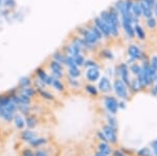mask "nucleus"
<instances>
[{
  "instance_id": "e433bc0d",
  "label": "nucleus",
  "mask_w": 157,
  "mask_h": 156,
  "mask_svg": "<svg viewBox=\"0 0 157 156\" xmlns=\"http://www.w3.org/2000/svg\"><path fill=\"white\" fill-rule=\"evenodd\" d=\"M65 65L69 68V67H72V66H77L75 63V59H73V57L71 56H66V59H65Z\"/></svg>"
},
{
  "instance_id": "f704fd0d",
  "label": "nucleus",
  "mask_w": 157,
  "mask_h": 156,
  "mask_svg": "<svg viewBox=\"0 0 157 156\" xmlns=\"http://www.w3.org/2000/svg\"><path fill=\"white\" fill-rule=\"evenodd\" d=\"M84 66L87 67V68H90V67H97V68H100V65H98L95 61H93V60H85Z\"/></svg>"
},
{
  "instance_id": "412c9836",
  "label": "nucleus",
  "mask_w": 157,
  "mask_h": 156,
  "mask_svg": "<svg viewBox=\"0 0 157 156\" xmlns=\"http://www.w3.org/2000/svg\"><path fill=\"white\" fill-rule=\"evenodd\" d=\"M19 93L23 94V95H25V97H30V99H33V97L37 94V91H36V88H34L32 86H29V87H25V88H21Z\"/></svg>"
},
{
  "instance_id": "4468645a",
  "label": "nucleus",
  "mask_w": 157,
  "mask_h": 156,
  "mask_svg": "<svg viewBox=\"0 0 157 156\" xmlns=\"http://www.w3.org/2000/svg\"><path fill=\"white\" fill-rule=\"evenodd\" d=\"M98 151H100L101 153L107 155V156H111L113 153V149L111 147V145L109 143H105V142H100L98 145Z\"/></svg>"
},
{
  "instance_id": "9b49d317",
  "label": "nucleus",
  "mask_w": 157,
  "mask_h": 156,
  "mask_svg": "<svg viewBox=\"0 0 157 156\" xmlns=\"http://www.w3.org/2000/svg\"><path fill=\"white\" fill-rule=\"evenodd\" d=\"M49 68L52 69V77L56 78V79H61L63 77V67L62 64L56 62V61H50L49 63Z\"/></svg>"
},
{
  "instance_id": "f3484780",
  "label": "nucleus",
  "mask_w": 157,
  "mask_h": 156,
  "mask_svg": "<svg viewBox=\"0 0 157 156\" xmlns=\"http://www.w3.org/2000/svg\"><path fill=\"white\" fill-rule=\"evenodd\" d=\"M47 138L46 137H36L35 139H33L32 142L29 143V145L32 148H35V149H40L41 147H43L44 145L47 144Z\"/></svg>"
},
{
  "instance_id": "aec40b11",
  "label": "nucleus",
  "mask_w": 157,
  "mask_h": 156,
  "mask_svg": "<svg viewBox=\"0 0 157 156\" xmlns=\"http://www.w3.org/2000/svg\"><path fill=\"white\" fill-rule=\"evenodd\" d=\"M14 124H15V127L17 128L18 130H24L25 128V120H24V117L20 114H16L14 116Z\"/></svg>"
},
{
  "instance_id": "a211bd4d",
  "label": "nucleus",
  "mask_w": 157,
  "mask_h": 156,
  "mask_svg": "<svg viewBox=\"0 0 157 156\" xmlns=\"http://www.w3.org/2000/svg\"><path fill=\"white\" fill-rule=\"evenodd\" d=\"M36 91L43 100H46V101H55L56 100L55 95L52 93H50L49 91H47L46 89H44V88H36Z\"/></svg>"
},
{
  "instance_id": "a19ab883",
  "label": "nucleus",
  "mask_w": 157,
  "mask_h": 156,
  "mask_svg": "<svg viewBox=\"0 0 157 156\" xmlns=\"http://www.w3.org/2000/svg\"><path fill=\"white\" fill-rule=\"evenodd\" d=\"M35 156H49L48 152L46 150H43V149H37L34 152Z\"/></svg>"
},
{
  "instance_id": "5701e85b",
  "label": "nucleus",
  "mask_w": 157,
  "mask_h": 156,
  "mask_svg": "<svg viewBox=\"0 0 157 156\" xmlns=\"http://www.w3.org/2000/svg\"><path fill=\"white\" fill-rule=\"evenodd\" d=\"M84 89H85V91L90 95V97H97L98 95V87H95L94 85L91 84V83H89V84H86L85 87H84Z\"/></svg>"
},
{
  "instance_id": "0eeeda50",
  "label": "nucleus",
  "mask_w": 157,
  "mask_h": 156,
  "mask_svg": "<svg viewBox=\"0 0 157 156\" xmlns=\"http://www.w3.org/2000/svg\"><path fill=\"white\" fill-rule=\"evenodd\" d=\"M130 70H129V67L128 65L126 64V63H121L120 66L117 67V74L118 77H120V79L125 83L127 86H129V84H130L131 82V78H130Z\"/></svg>"
},
{
  "instance_id": "20e7f679",
  "label": "nucleus",
  "mask_w": 157,
  "mask_h": 156,
  "mask_svg": "<svg viewBox=\"0 0 157 156\" xmlns=\"http://www.w3.org/2000/svg\"><path fill=\"white\" fill-rule=\"evenodd\" d=\"M100 18L107 24V26L109 27V31H110V36L113 37H117L120 35V29H118V25H116L115 23H113V21L111 20L110 16H109L108 11H104L101 13Z\"/></svg>"
},
{
  "instance_id": "7c9ffc66",
  "label": "nucleus",
  "mask_w": 157,
  "mask_h": 156,
  "mask_svg": "<svg viewBox=\"0 0 157 156\" xmlns=\"http://www.w3.org/2000/svg\"><path fill=\"white\" fill-rule=\"evenodd\" d=\"M17 110H18L20 113H22V114L27 115L30 113L32 106H30V105H18V106H17Z\"/></svg>"
},
{
  "instance_id": "09e8293b",
  "label": "nucleus",
  "mask_w": 157,
  "mask_h": 156,
  "mask_svg": "<svg viewBox=\"0 0 157 156\" xmlns=\"http://www.w3.org/2000/svg\"><path fill=\"white\" fill-rule=\"evenodd\" d=\"M143 1H145L146 3L151 7V9H153L154 6L156 4V0H143Z\"/></svg>"
},
{
  "instance_id": "9d476101",
  "label": "nucleus",
  "mask_w": 157,
  "mask_h": 156,
  "mask_svg": "<svg viewBox=\"0 0 157 156\" xmlns=\"http://www.w3.org/2000/svg\"><path fill=\"white\" fill-rule=\"evenodd\" d=\"M36 74H37L38 80H39V81H41L43 84L45 85V86H50V85H52V75H49V74H47V72L45 71L43 68H41V67L37 68Z\"/></svg>"
},
{
  "instance_id": "f257e3e1",
  "label": "nucleus",
  "mask_w": 157,
  "mask_h": 156,
  "mask_svg": "<svg viewBox=\"0 0 157 156\" xmlns=\"http://www.w3.org/2000/svg\"><path fill=\"white\" fill-rule=\"evenodd\" d=\"M112 90L114 91L115 95L120 100H125V101L129 100L130 93H129L128 86L121 81L120 78L114 80V82H113V84H112Z\"/></svg>"
},
{
  "instance_id": "dca6fc26",
  "label": "nucleus",
  "mask_w": 157,
  "mask_h": 156,
  "mask_svg": "<svg viewBox=\"0 0 157 156\" xmlns=\"http://www.w3.org/2000/svg\"><path fill=\"white\" fill-rule=\"evenodd\" d=\"M128 90H129V93H131V94H135V93H137V92L139 91H141V86H140V84H139V82L137 81V79H132L131 80V82H130V84H129V86H128Z\"/></svg>"
},
{
  "instance_id": "1a4fd4ad",
  "label": "nucleus",
  "mask_w": 157,
  "mask_h": 156,
  "mask_svg": "<svg viewBox=\"0 0 157 156\" xmlns=\"http://www.w3.org/2000/svg\"><path fill=\"white\" fill-rule=\"evenodd\" d=\"M85 78L89 83H94L100 80L101 78V71L100 68H97V67H90V68H87L85 72Z\"/></svg>"
},
{
  "instance_id": "c9c22d12",
  "label": "nucleus",
  "mask_w": 157,
  "mask_h": 156,
  "mask_svg": "<svg viewBox=\"0 0 157 156\" xmlns=\"http://www.w3.org/2000/svg\"><path fill=\"white\" fill-rule=\"evenodd\" d=\"M147 25H148V27H149V29H155L156 25H157L156 19L154 18V17H150V18H148V19H147Z\"/></svg>"
},
{
  "instance_id": "3c124183",
  "label": "nucleus",
  "mask_w": 157,
  "mask_h": 156,
  "mask_svg": "<svg viewBox=\"0 0 157 156\" xmlns=\"http://www.w3.org/2000/svg\"><path fill=\"white\" fill-rule=\"evenodd\" d=\"M154 13H155V15H156V17H157V3L154 6Z\"/></svg>"
},
{
  "instance_id": "39448f33",
  "label": "nucleus",
  "mask_w": 157,
  "mask_h": 156,
  "mask_svg": "<svg viewBox=\"0 0 157 156\" xmlns=\"http://www.w3.org/2000/svg\"><path fill=\"white\" fill-rule=\"evenodd\" d=\"M128 55H129V58H130L131 62L137 61V60H144L146 56V55H144L140 47L136 44H132L128 47Z\"/></svg>"
},
{
  "instance_id": "2f4dec72",
  "label": "nucleus",
  "mask_w": 157,
  "mask_h": 156,
  "mask_svg": "<svg viewBox=\"0 0 157 156\" xmlns=\"http://www.w3.org/2000/svg\"><path fill=\"white\" fill-rule=\"evenodd\" d=\"M129 70H130L132 74L135 75V77H137V75L139 74V72L141 71V65L137 64V63H132L130 66V68H129Z\"/></svg>"
},
{
  "instance_id": "8fccbe9b",
  "label": "nucleus",
  "mask_w": 157,
  "mask_h": 156,
  "mask_svg": "<svg viewBox=\"0 0 157 156\" xmlns=\"http://www.w3.org/2000/svg\"><path fill=\"white\" fill-rule=\"evenodd\" d=\"M93 156H107V155H105V154H103V153H101L100 151H97V152L94 153V155Z\"/></svg>"
},
{
  "instance_id": "473e14b6",
  "label": "nucleus",
  "mask_w": 157,
  "mask_h": 156,
  "mask_svg": "<svg viewBox=\"0 0 157 156\" xmlns=\"http://www.w3.org/2000/svg\"><path fill=\"white\" fill-rule=\"evenodd\" d=\"M67 83L70 87L73 89H78V87H81V83L78 81V79H73V78L68 77L67 78Z\"/></svg>"
},
{
  "instance_id": "bb28decb",
  "label": "nucleus",
  "mask_w": 157,
  "mask_h": 156,
  "mask_svg": "<svg viewBox=\"0 0 157 156\" xmlns=\"http://www.w3.org/2000/svg\"><path fill=\"white\" fill-rule=\"evenodd\" d=\"M52 59H54V61L60 63V64H64L65 59H66V55L61 51H56L54 52V55H52Z\"/></svg>"
},
{
  "instance_id": "393cba45",
  "label": "nucleus",
  "mask_w": 157,
  "mask_h": 156,
  "mask_svg": "<svg viewBox=\"0 0 157 156\" xmlns=\"http://www.w3.org/2000/svg\"><path fill=\"white\" fill-rule=\"evenodd\" d=\"M134 29V34L136 35V37L138 38L139 40H145L146 39V32L144 31V29L140 26L139 24H135V26L133 27Z\"/></svg>"
},
{
  "instance_id": "49530a36",
  "label": "nucleus",
  "mask_w": 157,
  "mask_h": 156,
  "mask_svg": "<svg viewBox=\"0 0 157 156\" xmlns=\"http://www.w3.org/2000/svg\"><path fill=\"white\" fill-rule=\"evenodd\" d=\"M127 108V101L125 100H120L118 101V109H126Z\"/></svg>"
},
{
  "instance_id": "c756f323",
  "label": "nucleus",
  "mask_w": 157,
  "mask_h": 156,
  "mask_svg": "<svg viewBox=\"0 0 157 156\" xmlns=\"http://www.w3.org/2000/svg\"><path fill=\"white\" fill-rule=\"evenodd\" d=\"M19 88L21 89V88H25V87H29L32 85V80H30V78L29 77H23L21 78V79L19 80Z\"/></svg>"
},
{
  "instance_id": "72a5a7b5",
  "label": "nucleus",
  "mask_w": 157,
  "mask_h": 156,
  "mask_svg": "<svg viewBox=\"0 0 157 156\" xmlns=\"http://www.w3.org/2000/svg\"><path fill=\"white\" fill-rule=\"evenodd\" d=\"M73 59H75V65H77L78 67L84 66L85 58H84V56H83L82 54L78 55V56H75V57H73Z\"/></svg>"
},
{
  "instance_id": "c85d7f7f",
  "label": "nucleus",
  "mask_w": 157,
  "mask_h": 156,
  "mask_svg": "<svg viewBox=\"0 0 157 156\" xmlns=\"http://www.w3.org/2000/svg\"><path fill=\"white\" fill-rule=\"evenodd\" d=\"M106 120H107V124L111 127H114V128H117L118 129V125H117V120H116L115 115H112V114H109L107 113L106 115Z\"/></svg>"
},
{
  "instance_id": "f8f14e48",
  "label": "nucleus",
  "mask_w": 157,
  "mask_h": 156,
  "mask_svg": "<svg viewBox=\"0 0 157 156\" xmlns=\"http://www.w3.org/2000/svg\"><path fill=\"white\" fill-rule=\"evenodd\" d=\"M94 25L100 29V32H102V35L104 37H109L110 36V31H109V27L107 26V24L103 21L100 17H97L94 19Z\"/></svg>"
},
{
  "instance_id": "a18cd8bd",
  "label": "nucleus",
  "mask_w": 157,
  "mask_h": 156,
  "mask_svg": "<svg viewBox=\"0 0 157 156\" xmlns=\"http://www.w3.org/2000/svg\"><path fill=\"white\" fill-rule=\"evenodd\" d=\"M112 156H130V155H128L127 153H125L121 149H116V150H113Z\"/></svg>"
},
{
  "instance_id": "58836bf2",
  "label": "nucleus",
  "mask_w": 157,
  "mask_h": 156,
  "mask_svg": "<svg viewBox=\"0 0 157 156\" xmlns=\"http://www.w3.org/2000/svg\"><path fill=\"white\" fill-rule=\"evenodd\" d=\"M149 64L153 69H155L157 71V56H152L150 58V61H149Z\"/></svg>"
},
{
  "instance_id": "423d86ee",
  "label": "nucleus",
  "mask_w": 157,
  "mask_h": 156,
  "mask_svg": "<svg viewBox=\"0 0 157 156\" xmlns=\"http://www.w3.org/2000/svg\"><path fill=\"white\" fill-rule=\"evenodd\" d=\"M80 32L82 34L83 39L85 40L86 43H88L91 46L94 47L98 43V41H100V39L95 36L94 32L91 31L90 29H80Z\"/></svg>"
},
{
  "instance_id": "c03bdc74",
  "label": "nucleus",
  "mask_w": 157,
  "mask_h": 156,
  "mask_svg": "<svg viewBox=\"0 0 157 156\" xmlns=\"http://www.w3.org/2000/svg\"><path fill=\"white\" fill-rule=\"evenodd\" d=\"M150 148L152 150V153H153V156H157V139H154L151 143Z\"/></svg>"
},
{
  "instance_id": "f03ea898",
  "label": "nucleus",
  "mask_w": 157,
  "mask_h": 156,
  "mask_svg": "<svg viewBox=\"0 0 157 156\" xmlns=\"http://www.w3.org/2000/svg\"><path fill=\"white\" fill-rule=\"evenodd\" d=\"M104 108L109 114L115 115L118 112V100L116 99L114 95H106L103 99Z\"/></svg>"
},
{
  "instance_id": "a878e982",
  "label": "nucleus",
  "mask_w": 157,
  "mask_h": 156,
  "mask_svg": "<svg viewBox=\"0 0 157 156\" xmlns=\"http://www.w3.org/2000/svg\"><path fill=\"white\" fill-rule=\"evenodd\" d=\"M82 72L80 70V67L78 66H72L68 68V77L73 78V79H78V77H81Z\"/></svg>"
},
{
  "instance_id": "7ed1b4c3",
  "label": "nucleus",
  "mask_w": 157,
  "mask_h": 156,
  "mask_svg": "<svg viewBox=\"0 0 157 156\" xmlns=\"http://www.w3.org/2000/svg\"><path fill=\"white\" fill-rule=\"evenodd\" d=\"M102 131L104 132V134L107 137L108 143L111 146L116 145L118 143V135H117V128L111 127L108 124L104 125L102 128Z\"/></svg>"
},
{
  "instance_id": "de8ad7c7",
  "label": "nucleus",
  "mask_w": 157,
  "mask_h": 156,
  "mask_svg": "<svg viewBox=\"0 0 157 156\" xmlns=\"http://www.w3.org/2000/svg\"><path fill=\"white\" fill-rule=\"evenodd\" d=\"M22 156H35L34 155V152L29 149V148H26L22 151Z\"/></svg>"
},
{
  "instance_id": "ddd939ff",
  "label": "nucleus",
  "mask_w": 157,
  "mask_h": 156,
  "mask_svg": "<svg viewBox=\"0 0 157 156\" xmlns=\"http://www.w3.org/2000/svg\"><path fill=\"white\" fill-rule=\"evenodd\" d=\"M20 137H21V139L23 140V142L29 144V143H30L33 139H35V138L37 137V133L32 129H25L21 131Z\"/></svg>"
},
{
  "instance_id": "b1692460",
  "label": "nucleus",
  "mask_w": 157,
  "mask_h": 156,
  "mask_svg": "<svg viewBox=\"0 0 157 156\" xmlns=\"http://www.w3.org/2000/svg\"><path fill=\"white\" fill-rule=\"evenodd\" d=\"M131 13L134 16L135 19H138L141 15V9H140V4L139 2H133L132 7H131Z\"/></svg>"
},
{
  "instance_id": "79ce46f5",
  "label": "nucleus",
  "mask_w": 157,
  "mask_h": 156,
  "mask_svg": "<svg viewBox=\"0 0 157 156\" xmlns=\"http://www.w3.org/2000/svg\"><path fill=\"white\" fill-rule=\"evenodd\" d=\"M149 92H150V94L153 95V97H157V80L155 81V83H154V85H152L150 87Z\"/></svg>"
},
{
  "instance_id": "6ab92c4d",
  "label": "nucleus",
  "mask_w": 157,
  "mask_h": 156,
  "mask_svg": "<svg viewBox=\"0 0 157 156\" xmlns=\"http://www.w3.org/2000/svg\"><path fill=\"white\" fill-rule=\"evenodd\" d=\"M139 4H140L141 15H143V16H145L147 19L150 18V17H153V11H152V9L146 3L145 1L141 0V1L139 2Z\"/></svg>"
},
{
  "instance_id": "cd10ccee",
  "label": "nucleus",
  "mask_w": 157,
  "mask_h": 156,
  "mask_svg": "<svg viewBox=\"0 0 157 156\" xmlns=\"http://www.w3.org/2000/svg\"><path fill=\"white\" fill-rule=\"evenodd\" d=\"M136 155L137 156H153V153H152V150L150 147H143L136 151Z\"/></svg>"
},
{
  "instance_id": "ea45409f",
  "label": "nucleus",
  "mask_w": 157,
  "mask_h": 156,
  "mask_svg": "<svg viewBox=\"0 0 157 156\" xmlns=\"http://www.w3.org/2000/svg\"><path fill=\"white\" fill-rule=\"evenodd\" d=\"M97 137L98 138V140H100V142H105V143H108L107 137H106V135L104 134V132L102 131V130H98V131L97 132Z\"/></svg>"
},
{
  "instance_id": "4be33fe9",
  "label": "nucleus",
  "mask_w": 157,
  "mask_h": 156,
  "mask_svg": "<svg viewBox=\"0 0 157 156\" xmlns=\"http://www.w3.org/2000/svg\"><path fill=\"white\" fill-rule=\"evenodd\" d=\"M50 86H52L56 90H57V91H59V92H64L65 91V85L63 84L60 79H56V78L52 77V85H50Z\"/></svg>"
},
{
  "instance_id": "2eb2a0df",
  "label": "nucleus",
  "mask_w": 157,
  "mask_h": 156,
  "mask_svg": "<svg viewBox=\"0 0 157 156\" xmlns=\"http://www.w3.org/2000/svg\"><path fill=\"white\" fill-rule=\"evenodd\" d=\"M25 127H27V129H34L35 127L38 125V123H39V120H38L37 116L34 114H32V113H29V114L25 115Z\"/></svg>"
},
{
  "instance_id": "6e6552de",
  "label": "nucleus",
  "mask_w": 157,
  "mask_h": 156,
  "mask_svg": "<svg viewBox=\"0 0 157 156\" xmlns=\"http://www.w3.org/2000/svg\"><path fill=\"white\" fill-rule=\"evenodd\" d=\"M98 92L103 94H108L112 91V84H111L110 79L107 77H101L98 80Z\"/></svg>"
},
{
  "instance_id": "4c0bfd02",
  "label": "nucleus",
  "mask_w": 157,
  "mask_h": 156,
  "mask_svg": "<svg viewBox=\"0 0 157 156\" xmlns=\"http://www.w3.org/2000/svg\"><path fill=\"white\" fill-rule=\"evenodd\" d=\"M101 55H102V57L105 58V59H109V60L113 59L112 51H111V50H109V49H103L102 52H101Z\"/></svg>"
},
{
  "instance_id": "37998d69",
  "label": "nucleus",
  "mask_w": 157,
  "mask_h": 156,
  "mask_svg": "<svg viewBox=\"0 0 157 156\" xmlns=\"http://www.w3.org/2000/svg\"><path fill=\"white\" fill-rule=\"evenodd\" d=\"M90 29H91V31H92L93 32H94V35H95V36H97L98 38V39H102V38H103V35H102V32H100V29H98V27L97 26H95V25H93V26H91L90 27Z\"/></svg>"
}]
</instances>
